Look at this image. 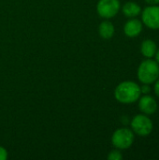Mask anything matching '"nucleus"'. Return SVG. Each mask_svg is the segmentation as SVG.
I'll list each match as a JSON object with an SVG mask.
<instances>
[{"label": "nucleus", "instance_id": "obj_1", "mask_svg": "<svg viewBox=\"0 0 159 160\" xmlns=\"http://www.w3.org/2000/svg\"><path fill=\"white\" fill-rule=\"evenodd\" d=\"M141 87L138 83L126 81L117 85L114 90V98L123 104H130L139 100L141 97Z\"/></svg>", "mask_w": 159, "mask_h": 160}, {"label": "nucleus", "instance_id": "obj_2", "mask_svg": "<svg viewBox=\"0 0 159 160\" xmlns=\"http://www.w3.org/2000/svg\"><path fill=\"white\" fill-rule=\"evenodd\" d=\"M138 79L143 84L154 83L159 78V64L152 59L144 60L138 68Z\"/></svg>", "mask_w": 159, "mask_h": 160}, {"label": "nucleus", "instance_id": "obj_3", "mask_svg": "<svg viewBox=\"0 0 159 160\" xmlns=\"http://www.w3.org/2000/svg\"><path fill=\"white\" fill-rule=\"evenodd\" d=\"M112 145L120 150L129 148L134 142V133L132 130L122 128L114 131L112 137Z\"/></svg>", "mask_w": 159, "mask_h": 160}, {"label": "nucleus", "instance_id": "obj_4", "mask_svg": "<svg viewBox=\"0 0 159 160\" xmlns=\"http://www.w3.org/2000/svg\"><path fill=\"white\" fill-rule=\"evenodd\" d=\"M131 128L139 136H148L153 130V122L146 114H138L133 117Z\"/></svg>", "mask_w": 159, "mask_h": 160}, {"label": "nucleus", "instance_id": "obj_5", "mask_svg": "<svg viewBox=\"0 0 159 160\" xmlns=\"http://www.w3.org/2000/svg\"><path fill=\"white\" fill-rule=\"evenodd\" d=\"M120 7L119 0H99L97 5V11L100 17L110 19L119 12Z\"/></svg>", "mask_w": 159, "mask_h": 160}, {"label": "nucleus", "instance_id": "obj_6", "mask_svg": "<svg viewBox=\"0 0 159 160\" xmlns=\"http://www.w3.org/2000/svg\"><path fill=\"white\" fill-rule=\"evenodd\" d=\"M143 23L151 29H159V6L151 5L146 7L142 13Z\"/></svg>", "mask_w": 159, "mask_h": 160}, {"label": "nucleus", "instance_id": "obj_7", "mask_svg": "<svg viewBox=\"0 0 159 160\" xmlns=\"http://www.w3.org/2000/svg\"><path fill=\"white\" fill-rule=\"evenodd\" d=\"M139 109L141 110V112H142L146 115L153 114L157 110V102L153 97L147 94L140 98Z\"/></svg>", "mask_w": 159, "mask_h": 160}, {"label": "nucleus", "instance_id": "obj_8", "mask_svg": "<svg viewBox=\"0 0 159 160\" xmlns=\"http://www.w3.org/2000/svg\"><path fill=\"white\" fill-rule=\"evenodd\" d=\"M142 31V22L138 19H131L127 21L124 26L125 34L129 38L138 37Z\"/></svg>", "mask_w": 159, "mask_h": 160}, {"label": "nucleus", "instance_id": "obj_9", "mask_svg": "<svg viewBox=\"0 0 159 160\" xmlns=\"http://www.w3.org/2000/svg\"><path fill=\"white\" fill-rule=\"evenodd\" d=\"M122 11L125 16L128 18H135L142 12V8L135 2H127L122 8Z\"/></svg>", "mask_w": 159, "mask_h": 160}, {"label": "nucleus", "instance_id": "obj_10", "mask_svg": "<svg viewBox=\"0 0 159 160\" xmlns=\"http://www.w3.org/2000/svg\"><path fill=\"white\" fill-rule=\"evenodd\" d=\"M157 51V44L152 39H146L142 43L141 52H142V55L144 57H146V58L154 57Z\"/></svg>", "mask_w": 159, "mask_h": 160}, {"label": "nucleus", "instance_id": "obj_11", "mask_svg": "<svg viewBox=\"0 0 159 160\" xmlns=\"http://www.w3.org/2000/svg\"><path fill=\"white\" fill-rule=\"evenodd\" d=\"M114 26L112 22L109 21H104L102 22L99 26H98V33L99 36L104 38V39H110L113 37L114 35Z\"/></svg>", "mask_w": 159, "mask_h": 160}, {"label": "nucleus", "instance_id": "obj_12", "mask_svg": "<svg viewBox=\"0 0 159 160\" xmlns=\"http://www.w3.org/2000/svg\"><path fill=\"white\" fill-rule=\"evenodd\" d=\"M108 159L109 160H122L123 156L119 150H113L108 155Z\"/></svg>", "mask_w": 159, "mask_h": 160}, {"label": "nucleus", "instance_id": "obj_13", "mask_svg": "<svg viewBox=\"0 0 159 160\" xmlns=\"http://www.w3.org/2000/svg\"><path fill=\"white\" fill-rule=\"evenodd\" d=\"M7 158V150L4 147L0 146V160H6Z\"/></svg>", "mask_w": 159, "mask_h": 160}, {"label": "nucleus", "instance_id": "obj_14", "mask_svg": "<svg viewBox=\"0 0 159 160\" xmlns=\"http://www.w3.org/2000/svg\"><path fill=\"white\" fill-rule=\"evenodd\" d=\"M141 92L142 94H144V95H147L151 92V88L149 86V84H144L141 87Z\"/></svg>", "mask_w": 159, "mask_h": 160}, {"label": "nucleus", "instance_id": "obj_15", "mask_svg": "<svg viewBox=\"0 0 159 160\" xmlns=\"http://www.w3.org/2000/svg\"><path fill=\"white\" fill-rule=\"evenodd\" d=\"M155 93L159 98V78L156 81V83H155Z\"/></svg>", "mask_w": 159, "mask_h": 160}, {"label": "nucleus", "instance_id": "obj_16", "mask_svg": "<svg viewBox=\"0 0 159 160\" xmlns=\"http://www.w3.org/2000/svg\"><path fill=\"white\" fill-rule=\"evenodd\" d=\"M145 2L150 4V5H157V4H159V0H145Z\"/></svg>", "mask_w": 159, "mask_h": 160}, {"label": "nucleus", "instance_id": "obj_17", "mask_svg": "<svg viewBox=\"0 0 159 160\" xmlns=\"http://www.w3.org/2000/svg\"><path fill=\"white\" fill-rule=\"evenodd\" d=\"M155 56H156V60H157V62L159 64V50L158 51H157V52H156Z\"/></svg>", "mask_w": 159, "mask_h": 160}]
</instances>
